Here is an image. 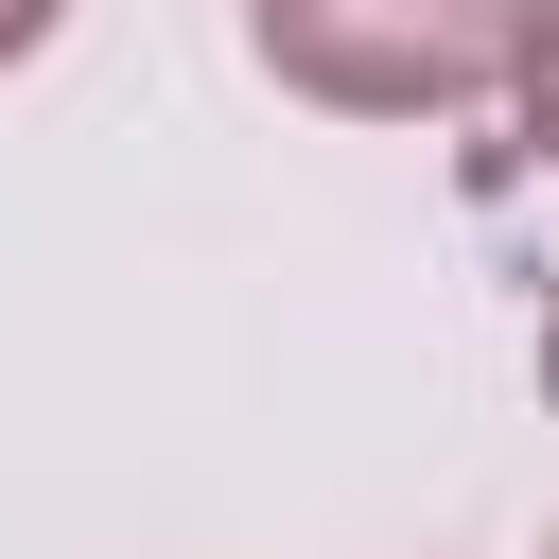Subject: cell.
<instances>
[{"instance_id":"3","label":"cell","mask_w":559,"mask_h":559,"mask_svg":"<svg viewBox=\"0 0 559 559\" xmlns=\"http://www.w3.org/2000/svg\"><path fill=\"white\" fill-rule=\"evenodd\" d=\"M52 17H70V0H0V70H35V52H52Z\"/></svg>"},{"instance_id":"2","label":"cell","mask_w":559,"mask_h":559,"mask_svg":"<svg viewBox=\"0 0 559 559\" xmlns=\"http://www.w3.org/2000/svg\"><path fill=\"white\" fill-rule=\"evenodd\" d=\"M507 105H524V157H559V0H524V70H507Z\"/></svg>"},{"instance_id":"4","label":"cell","mask_w":559,"mask_h":559,"mask_svg":"<svg viewBox=\"0 0 559 559\" xmlns=\"http://www.w3.org/2000/svg\"><path fill=\"white\" fill-rule=\"evenodd\" d=\"M542 402H559V297H542Z\"/></svg>"},{"instance_id":"1","label":"cell","mask_w":559,"mask_h":559,"mask_svg":"<svg viewBox=\"0 0 559 559\" xmlns=\"http://www.w3.org/2000/svg\"><path fill=\"white\" fill-rule=\"evenodd\" d=\"M245 52L332 122H454L507 105L524 0H245Z\"/></svg>"}]
</instances>
